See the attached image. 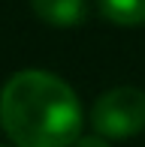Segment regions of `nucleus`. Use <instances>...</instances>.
Segmentation results:
<instances>
[{
  "mask_svg": "<svg viewBox=\"0 0 145 147\" xmlns=\"http://www.w3.org/2000/svg\"><path fill=\"white\" fill-rule=\"evenodd\" d=\"M0 126L15 147H72L82 135V105L64 78L24 69L0 90Z\"/></svg>",
  "mask_w": 145,
  "mask_h": 147,
  "instance_id": "f257e3e1",
  "label": "nucleus"
},
{
  "mask_svg": "<svg viewBox=\"0 0 145 147\" xmlns=\"http://www.w3.org/2000/svg\"><path fill=\"white\" fill-rule=\"evenodd\" d=\"M91 126L100 138H133L145 129V90L112 87L91 108Z\"/></svg>",
  "mask_w": 145,
  "mask_h": 147,
  "instance_id": "f03ea898",
  "label": "nucleus"
},
{
  "mask_svg": "<svg viewBox=\"0 0 145 147\" xmlns=\"http://www.w3.org/2000/svg\"><path fill=\"white\" fill-rule=\"evenodd\" d=\"M36 18L55 27H76L88 15V0H30Z\"/></svg>",
  "mask_w": 145,
  "mask_h": 147,
  "instance_id": "7ed1b4c3",
  "label": "nucleus"
},
{
  "mask_svg": "<svg viewBox=\"0 0 145 147\" xmlns=\"http://www.w3.org/2000/svg\"><path fill=\"white\" fill-rule=\"evenodd\" d=\"M97 6L112 24L121 27L145 24V0H97Z\"/></svg>",
  "mask_w": 145,
  "mask_h": 147,
  "instance_id": "20e7f679",
  "label": "nucleus"
},
{
  "mask_svg": "<svg viewBox=\"0 0 145 147\" xmlns=\"http://www.w3.org/2000/svg\"><path fill=\"white\" fill-rule=\"evenodd\" d=\"M72 147H112V144L106 138H100V135H79V141Z\"/></svg>",
  "mask_w": 145,
  "mask_h": 147,
  "instance_id": "39448f33",
  "label": "nucleus"
}]
</instances>
